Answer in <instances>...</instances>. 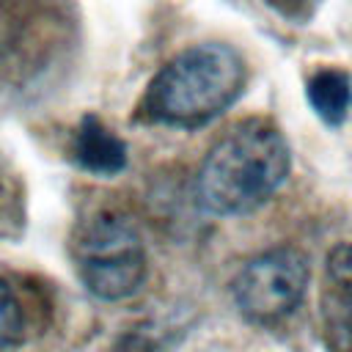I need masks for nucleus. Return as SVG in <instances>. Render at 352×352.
I'll list each match as a JSON object with an SVG mask.
<instances>
[{"mask_svg": "<svg viewBox=\"0 0 352 352\" xmlns=\"http://www.w3.org/2000/svg\"><path fill=\"white\" fill-rule=\"evenodd\" d=\"M289 173V146L261 118L236 124L201 162L198 201L214 214H245L270 201Z\"/></svg>", "mask_w": 352, "mask_h": 352, "instance_id": "nucleus-1", "label": "nucleus"}, {"mask_svg": "<svg viewBox=\"0 0 352 352\" xmlns=\"http://www.w3.org/2000/svg\"><path fill=\"white\" fill-rule=\"evenodd\" d=\"M245 85V63L226 44H195L179 52L151 80L143 110L173 126H201L236 102Z\"/></svg>", "mask_w": 352, "mask_h": 352, "instance_id": "nucleus-2", "label": "nucleus"}, {"mask_svg": "<svg viewBox=\"0 0 352 352\" xmlns=\"http://www.w3.org/2000/svg\"><path fill=\"white\" fill-rule=\"evenodd\" d=\"M74 267L91 294L124 300L135 294L146 278V250L126 217L104 212L77 231Z\"/></svg>", "mask_w": 352, "mask_h": 352, "instance_id": "nucleus-3", "label": "nucleus"}, {"mask_svg": "<svg viewBox=\"0 0 352 352\" xmlns=\"http://www.w3.org/2000/svg\"><path fill=\"white\" fill-rule=\"evenodd\" d=\"M305 286L308 258L297 248H272L250 258L231 289L239 311L250 322L272 324L300 305Z\"/></svg>", "mask_w": 352, "mask_h": 352, "instance_id": "nucleus-4", "label": "nucleus"}, {"mask_svg": "<svg viewBox=\"0 0 352 352\" xmlns=\"http://www.w3.org/2000/svg\"><path fill=\"white\" fill-rule=\"evenodd\" d=\"M74 151H77V162L88 168L91 173L113 176L126 165L124 143L94 116L82 118L77 138H74Z\"/></svg>", "mask_w": 352, "mask_h": 352, "instance_id": "nucleus-5", "label": "nucleus"}, {"mask_svg": "<svg viewBox=\"0 0 352 352\" xmlns=\"http://www.w3.org/2000/svg\"><path fill=\"white\" fill-rule=\"evenodd\" d=\"M319 322L330 352H352V278H327Z\"/></svg>", "mask_w": 352, "mask_h": 352, "instance_id": "nucleus-6", "label": "nucleus"}, {"mask_svg": "<svg viewBox=\"0 0 352 352\" xmlns=\"http://www.w3.org/2000/svg\"><path fill=\"white\" fill-rule=\"evenodd\" d=\"M308 102L327 124H341L352 104V82L341 69H322L308 82Z\"/></svg>", "mask_w": 352, "mask_h": 352, "instance_id": "nucleus-7", "label": "nucleus"}, {"mask_svg": "<svg viewBox=\"0 0 352 352\" xmlns=\"http://www.w3.org/2000/svg\"><path fill=\"white\" fill-rule=\"evenodd\" d=\"M22 333V311L11 289L0 280V349L11 346Z\"/></svg>", "mask_w": 352, "mask_h": 352, "instance_id": "nucleus-8", "label": "nucleus"}]
</instances>
